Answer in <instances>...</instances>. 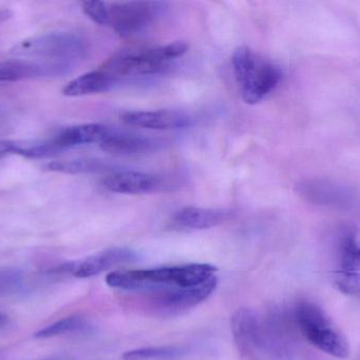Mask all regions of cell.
I'll use <instances>...</instances> for the list:
<instances>
[{"label":"cell","instance_id":"cb8c5ba5","mask_svg":"<svg viewBox=\"0 0 360 360\" xmlns=\"http://www.w3.org/2000/svg\"><path fill=\"white\" fill-rule=\"evenodd\" d=\"M12 16V12H10L8 10H2L0 11V21L6 20V19L10 18Z\"/></svg>","mask_w":360,"mask_h":360},{"label":"cell","instance_id":"44dd1931","mask_svg":"<svg viewBox=\"0 0 360 360\" xmlns=\"http://www.w3.org/2000/svg\"><path fill=\"white\" fill-rule=\"evenodd\" d=\"M86 327V321L79 316H70L60 319L52 325H46L44 329L36 332L34 337L39 340L56 337L63 334L73 333V332L82 331Z\"/></svg>","mask_w":360,"mask_h":360},{"label":"cell","instance_id":"7c38bea8","mask_svg":"<svg viewBox=\"0 0 360 360\" xmlns=\"http://www.w3.org/2000/svg\"><path fill=\"white\" fill-rule=\"evenodd\" d=\"M122 122L131 126L152 130H174L190 126V116L177 110H150L126 112L120 116Z\"/></svg>","mask_w":360,"mask_h":360},{"label":"cell","instance_id":"e0dca14e","mask_svg":"<svg viewBox=\"0 0 360 360\" xmlns=\"http://www.w3.org/2000/svg\"><path fill=\"white\" fill-rule=\"evenodd\" d=\"M118 80L105 69L95 70L78 76L75 80H71L63 88V93L65 97H78L86 95L98 94L111 90Z\"/></svg>","mask_w":360,"mask_h":360},{"label":"cell","instance_id":"7402d4cb","mask_svg":"<svg viewBox=\"0 0 360 360\" xmlns=\"http://www.w3.org/2000/svg\"><path fill=\"white\" fill-rule=\"evenodd\" d=\"M23 274L13 268H0V296L13 295L22 287Z\"/></svg>","mask_w":360,"mask_h":360},{"label":"cell","instance_id":"9c48e42d","mask_svg":"<svg viewBox=\"0 0 360 360\" xmlns=\"http://www.w3.org/2000/svg\"><path fill=\"white\" fill-rule=\"evenodd\" d=\"M139 256L130 249H111L90 256L79 261L63 264L55 270V272L68 273L76 278L86 279L101 274L114 266L131 263L136 261Z\"/></svg>","mask_w":360,"mask_h":360},{"label":"cell","instance_id":"52a82bcc","mask_svg":"<svg viewBox=\"0 0 360 360\" xmlns=\"http://www.w3.org/2000/svg\"><path fill=\"white\" fill-rule=\"evenodd\" d=\"M160 2L129 1L109 4V25L124 37L136 35L153 23L160 11Z\"/></svg>","mask_w":360,"mask_h":360},{"label":"cell","instance_id":"5bb4252c","mask_svg":"<svg viewBox=\"0 0 360 360\" xmlns=\"http://www.w3.org/2000/svg\"><path fill=\"white\" fill-rule=\"evenodd\" d=\"M162 143L150 137L141 135L120 133L112 131L111 135L99 144L101 149L115 156H133L154 151L160 147Z\"/></svg>","mask_w":360,"mask_h":360},{"label":"cell","instance_id":"d4e9b609","mask_svg":"<svg viewBox=\"0 0 360 360\" xmlns=\"http://www.w3.org/2000/svg\"><path fill=\"white\" fill-rule=\"evenodd\" d=\"M8 316H6V314H4V313L0 312V328L4 327V325L8 323Z\"/></svg>","mask_w":360,"mask_h":360},{"label":"cell","instance_id":"9a60e30c","mask_svg":"<svg viewBox=\"0 0 360 360\" xmlns=\"http://www.w3.org/2000/svg\"><path fill=\"white\" fill-rule=\"evenodd\" d=\"M112 129L101 124H82L63 129L53 137L61 150L78 147V146L101 144L112 133Z\"/></svg>","mask_w":360,"mask_h":360},{"label":"cell","instance_id":"ac0fdd59","mask_svg":"<svg viewBox=\"0 0 360 360\" xmlns=\"http://www.w3.org/2000/svg\"><path fill=\"white\" fill-rule=\"evenodd\" d=\"M226 211L202 207H184L175 213V225L184 230H201L215 228L228 219Z\"/></svg>","mask_w":360,"mask_h":360},{"label":"cell","instance_id":"2e32d148","mask_svg":"<svg viewBox=\"0 0 360 360\" xmlns=\"http://www.w3.org/2000/svg\"><path fill=\"white\" fill-rule=\"evenodd\" d=\"M297 192L302 198L319 204L347 205L352 199V194L346 188L321 180L302 182L297 186Z\"/></svg>","mask_w":360,"mask_h":360},{"label":"cell","instance_id":"8fae6325","mask_svg":"<svg viewBox=\"0 0 360 360\" xmlns=\"http://www.w3.org/2000/svg\"><path fill=\"white\" fill-rule=\"evenodd\" d=\"M336 285L342 293L360 297V245L354 237L349 236L342 242Z\"/></svg>","mask_w":360,"mask_h":360},{"label":"cell","instance_id":"6da1fadb","mask_svg":"<svg viewBox=\"0 0 360 360\" xmlns=\"http://www.w3.org/2000/svg\"><path fill=\"white\" fill-rule=\"evenodd\" d=\"M216 271L215 266L207 263L116 271L105 277V283L113 289L148 293L156 290L196 287L215 277Z\"/></svg>","mask_w":360,"mask_h":360},{"label":"cell","instance_id":"d6986e66","mask_svg":"<svg viewBox=\"0 0 360 360\" xmlns=\"http://www.w3.org/2000/svg\"><path fill=\"white\" fill-rule=\"evenodd\" d=\"M46 170L55 173L78 175V173H103L110 170L112 165L97 159H79V160L58 161L49 163L44 166Z\"/></svg>","mask_w":360,"mask_h":360},{"label":"cell","instance_id":"4fadbf2b","mask_svg":"<svg viewBox=\"0 0 360 360\" xmlns=\"http://www.w3.org/2000/svg\"><path fill=\"white\" fill-rule=\"evenodd\" d=\"M63 68L53 63H37L27 59L0 61V82L35 80L44 76L67 74Z\"/></svg>","mask_w":360,"mask_h":360},{"label":"cell","instance_id":"7a4b0ae2","mask_svg":"<svg viewBox=\"0 0 360 360\" xmlns=\"http://www.w3.org/2000/svg\"><path fill=\"white\" fill-rule=\"evenodd\" d=\"M233 71L245 103L256 105L275 90L283 80V71L249 46H239L232 56Z\"/></svg>","mask_w":360,"mask_h":360},{"label":"cell","instance_id":"603a6c76","mask_svg":"<svg viewBox=\"0 0 360 360\" xmlns=\"http://www.w3.org/2000/svg\"><path fill=\"white\" fill-rule=\"evenodd\" d=\"M84 14L94 23L101 25H109V4L105 1H84L82 4Z\"/></svg>","mask_w":360,"mask_h":360},{"label":"cell","instance_id":"3957f363","mask_svg":"<svg viewBox=\"0 0 360 360\" xmlns=\"http://www.w3.org/2000/svg\"><path fill=\"white\" fill-rule=\"evenodd\" d=\"M237 350L248 360H277L281 356V342L270 321L251 309H239L231 321Z\"/></svg>","mask_w":360,"mask_h":360},{"label":"cell","instance_id":"ba28073f","mask_svg":"<svg viewBox=\"0 0 360 360\" xmlns=\"http://www.w3.org/2000/svg\"><path fill=\"white\" fill-rule=\"evenodd\" d=\"M217 283L215 276L196 287L156 290L146 294L156 310L167 314H179L207 300L215 291Z\"/></svg>","mask_w":360,"mask_h":360},{"label":"cell","instance_id":"8992f818","mask_svg":"<svg viewBox=\"0 0 360 360\" xmlns=\"http://www.w3.org/2000/svg\"><path fill=\"white\" fill-rule=\"evenodd\" d=\"M295 321L302 335L321 352L342 359L350 354L348 340L316 304L308 302L298 304Z\"/></svg>","mask_w":360,"mask_h":360},{"label":"cell","instance_id":"30bf717a","mask_svg":"<svg viewBox=\"0 0 360 360\" xmlns=\"http://www.w3.org/2000/svg\"><path fill=\"white\" fill-rule=\"evenodd\" d=\"M105 190L114 194H143L165 187V180L153 173L141 171H117L103 180Z\"/></svg>","mask_w":360,"mask_h":360},{"label":"cell","instance_id":"5b68a950","mask_svg":"<svg viewBox=\"0 0 360 360\" xmlns=\"http://www.w3.org/2000/svg\"><path fill=\"white\" fill-rule=\"evenodd\" d=\"M13 54L25 57H39L46 63L59 66L71 71L88 54V46L84 38L73 33L59 32L35 36L19 42Z\"/></svg>","mask_w":360,"mask_h":360},{"label":"cell","instance_id":"ffe728a7","mask_svg":"<svg viewBox=\"0 0 360 360\" xmlns=\"http://www.w3.org/2000/svg\"><path fill=\"white\" fill-rule=\"evenodd\" d=\"M184 354V350L175 346L147 347L134 349L122 355L124 360H173Z\"/></svg>","mask_w":360,"mask_h":360},{"label":"cell","instance_id":"277c9868","mask_svg":"<svg viewBox=\"0 0 360 360\" xmlns=\"http://www.w3.org/2000/svg\"><path fill=\"white\" fill-rule=\"evenodd\" d=\"M188 50L186 42H174L154 48L122 51L108 59L103 69L118 80L122 77L155 75L166 71L173 61Z\"/></svg>","mask_w":360,"mask_h":360}]
</instances>
